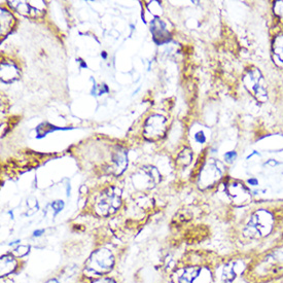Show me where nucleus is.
<instances>
[{
	"instance_id": "obj_1",
	"label": "nucleus",
	"mask_w": 283,
	"mask_h": 283,
	"mask_svg": "<svg viewBox=\"0 0 283 283\" xmlns=\"http://www.w3.org/2000/svg\"><path fill=\"white\" fill-rule=\"evenodd\" d=\"M241 279L245 283H283V242L252 254Z\"/></svg>"
},
{
	"instance_id": "obj_2",
	"label": "nucleus",
	"mask_w": 283,
	"mask_h": 283,
	"mask_svg": "<svg viewBox=\"0 0 283 283\" xmlns=\"http://www.w3.org/2000/svg\"><path fill=\"white\" fill-rule=\"evenodd\" d=\"M113 264H115V259L109 250H97L89 259L86 271L92 276H102L111 270Z\"/></svg>"
},
{
	"instance_id": "obj_3",
	"label": "nucleus",
	"mask_w": 283,
	"mask_h": 283,
	"mask_svg": "<svg viewBox=\"0 0 283 283\" xmlns=\"http://www.w3.org/2000/svg\"><path fill=\"white\" fill-rule=\"evenodd\" d=\"M121 194L115 188H109L104 191L97 200L96 210L100 215H109L116 212L121 206Z\"/></svg>"
},
{
	"instance_id": "obj_4",
	"label": "nucleus",
	"mask_w": 283,
	"mask_h": 283,
	"mask_svg": "<svg viewBox=\"0 0 283 283\" xmlns=\"http://www.w3.org/2000/svg\"><path fill=\"white\" fill-rule=\"evenodd\" d=\"M165 132V120L161 116L150 117L144 126V136L149 140H156L163 136Z\"/></svg>"
},
{
	"instance_id": "obj_5",
	"label": "nucleus",
	"mask_w": 283,
	"mask_h": 283,
	"mask_svg": "<svg viewBox=\"0 0 283 283\" xmlns=\"http://www.w3.org/2000/svg\"><path fill=\"white\" fill-rule=\"evenodd\" d=\"M33 3H27V2H17V3H11V6H13L18 13L26 16V17H37L39 14L42 13V9H36V7L32 6Z\"/></svg>"
},
{
	"instance_id": "obj_6",
	"label": "nucleus",
	"mask_w": 283,
	"mask_h": 283,
	"mask_svg": "<svg viewBox=\"0 0 283 283\" xmlns=\"http://www.w3.org/2000/svg\"><path fill=\"white\" fill-rule=\"evenodd\" d=\"M93 283H116V282L110 278H100L95 280Z\"/></svg>"
},
{
	"instance_id": "obj_7",
	"label": "nucleus",
	"mask_w": 283,
	"mask_h": 283,
	"mask_svg": "<svg viewBox=\"0 0 283 283\" xmlns=\"http://www.w3.org/2000/svg\"><path fill=\"white\" fill-rule=\"evenodd\" d=\"M195 138H196V140H197L198 142H200V143H203V142L206 140V138H205V136L203 135L202 132L197 133V135L195 136Z\"/></svg>"
},
{
	"instance_id": "obj_8",
	"label": "nucleus",
	"mask_w": 283,
	"mask_h": 283,
	"mask_svg": "<svg viewBox=\"0 0 283 283\" xmlns=\"http://www.w3.org/2000/svg\"><path fill=\"white\" fill-rule=\"evenodd\" d=\"M224 158L228 160V161H233L235 158H236V152L235 151H231V152H228V153H225L224 155Z\"/></svg>"
},
{
	"instance_id": "obj_9",
	"label": "nucleus",
	"mask_w": 283,
	"mask_h": 283,
	"mask_svg": "<svg viewBox=\"0 0 283 283\" xmlns=\"http://www.w3.org/2000/svg\"><path fill=\"white\" fill-rule=\"evenodd\" d=\"M249 184L252 186H256L258 185V181L256 179H249Z\"/></svg>"
},
{
	"instance_id": "obj_10",
	"label": "nucleus",
	"mask_w": 283,
	"mask_h": 283,
	"mask_svg": "<svg viewBox=\"0 0 283 283\" xmlns=\"http://www.w3.org/2000/svg\"><path fill=\"white\" fill-rule=\"evenodd\" d=\"M40 233H43V231H35L34 232V236H40L41 235Z\"/></svg>"
}]
</instances>
